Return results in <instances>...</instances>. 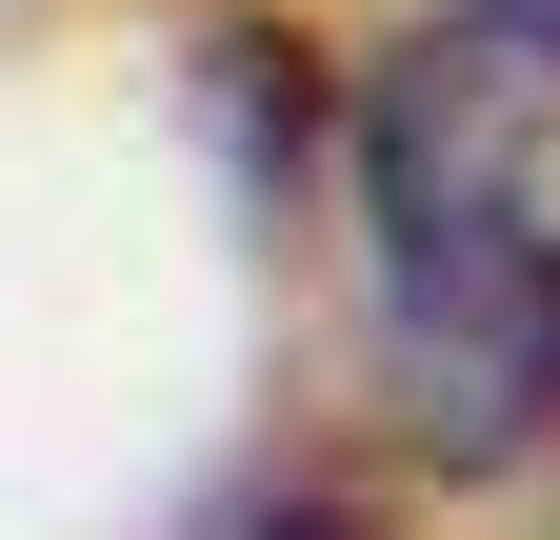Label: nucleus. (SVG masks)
<instances>
[{"mask_svg": "<svg viewBox=\"0 0 560 540\" xmlns=\"http://www.w3.org/2000/svg\"><path fill=\"white\" fill-rule=\"evenodd\" d=\"M381 380L441 460L560 441V0H441L361 101Z\"/></svg>", "mask_w": 560, "mask_h": 540, "instance_id": "nucleus-1", "label": "nucleus"}, {"mask_svg": "<svg viewBox=\"0 0 560 540\" xmlns=\"http://www.w3.org/2000/svg\"><path fill=\"white\" fill-rule=\"evenodd\" d=\"M241 540H381V520H361V501H260Z\"/></svg>", "mask_w": 560, "mask_h": 540, "instance_id": "nucleus-2", "label": "nucleus"}]
</instances>
